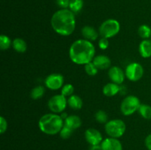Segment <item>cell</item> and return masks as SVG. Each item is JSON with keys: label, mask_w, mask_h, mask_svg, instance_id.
Returning <instances> with one entry per match:
<instances>
[{"label": "cell", "mask_w": 151, "mask_h": 150, "mask_svg": "<svg viewBox=\"0 0 151 150\" xmlns=\"http://www.w3.org/2000/svg\"><path fill=\"white\" fill-rule=\"evenodd\" d=\"M138 112L143 119H151V106L149 104H141Z\"/></svg>", "instance_id": "21"}, {"label": "cell", "mask_w": 151, "mask_h": 150, "mask_svg": "<svg viewBox=\"0 0 151 150\" xmlns=\"http://www.w3.org/2000/svg\"><path fill=\"white\" fill-rule=\"evenodd\" d=\"M150 39H151V38H150Z\"/></svg>", "instance_id": "34"}, {"label": "cell", "mask_w": 151, "mask_h": 150, "mask_svg": "<svg viewBox=\"0 0 151 150\" xmlns=\"http://www.w3.org/2000/svg\"><path fill=\"white\" fill-rule=\"evenodd\" d=\"M84 69H85L86 73L91 76L97 75V74L98 73V70H99L92 62H90V63L84 65Z\"/></svg>", "instance_id": "26"}, {"label": "cell", "mask_w": 151, "mask_h": 150, "mask_svg": "<svg viewBox=\"0 0 151 150\" xmlns=\"http://www.w3.org/2000/svg\"><path fill=\"white\" fill-rule=\"evenodd\" d=\"M45 88L41 85L35 86L32 89L30 92V96L33 100H38L44 95Z\"/></svg>", "instance_id": "20"}, {"label": "cell", "mask_w": 151, "mask_h": 150, "mask_svg": "<svg viewBox=\"0 0 151 150\" xmlns=\"http://www.w3.org/2000/svg\"><path fill=\"white\" fill-rule=\"evenodd\" d=\"M12 46L15 51L19 53H24L27 49V43L24 40L20 38H16L13 40Z\"/></svg>", "instance_id": "19"}, {"label": "cell", "mask_w": 151, "mask_h": 150, "mask_svg": "<svg viewBox=\"0 0 151 150\" xmlns=\"http://www.w3.org/2000/svg\"><path fill=\"white\" fill-rule=\"evenodd\" d=\"M45 86L52 91L61 89L64 85V77L62 74L58 73L51 74L44 80Z\"/></svg>", "instance_id": "9"}, {"label": "cell", "mask_w": 151, "mask_h": 150, "mask_svg": "<svg viewBox=\"0 0 151 150\" xmlns=\"http://www.w3.org/2000/svg\"><path fill=\"white\" fill-rule=\"evenodd\" d=\"M69 55L75 64L86 65L92 62L95 57V47L91 41L78 39L74 41L69 47Z\"/></svg>", "instance_id": "2"}, {"label": "cell", "mask_w": 151, "mask_h": 150, "mask_svg": "<svg viewBox=\"0 0 151 150\" xmlns=\"http://www.w3.org/2000/svg\"><path fill=\"white\" fill-rule=\"evenodd\" d=\"M99 48L102 50H106L109 48V41L107 38H100L98 41Z\"/></svg>", "instance_id": "29"}, {"label": "cell", "mask_w": 151, "mask_h": 150, "mask_svg": "<svg viewBox=\"0 0 151 150\" xmlns=\"http://www.w3.org/2000/svg\"><path fill=\"white\" fill-rule=\"evenodd\" d=\"M139 52L144 58H149L151 57V40L145 39L140 42Z\"/></svg>", "instance_id": "16"}, {"label": "cell", "mask_w": 151, "mask_h": 150, "mask_svg": "<svg viewBox=\"0 0 151 150\" xmlns=\"http://www.w3.org/2000/svg\"><path fill=\"white\" fill-rule=\"evenodd\" d=\"M108 75L111 81L117 85H121L123 83L126 77L124 71L120 67L116 66H111L110 69H109Z\"/></svg>", "instance_id": "11"}, {"label": "cell", "mask_w": 151, "mask_h": 150, "mask_svg": "<svg viewBox=\"0 0 151 150\" xmlns=\"http://www.w3.org/2000/svg\"><path fill=\"white\" fill-rule=\"evenodd\" d=\"M83 7V0H70L69 9L74 13H78Z\"/></svg>", "instance_id": "23"}, {"label": "cell", "mask_w": 151, "mask_h": 150, "mask_svg": "<svg viewBox=\"0 0 151 150\" xmlns=\"http://www.w3.org/2000/svg\"><path fill=\"white\" fill-rule=\"evenodd\" d=\"M125 130L126 124L122 119H112L105 124V131L111 138H121L125 134Z\"/></svg>", "instance_id": "5"}, {"label": "cell", "mask_w": 151, "mask_h": 150, "mask_svg": "<svg viewBox=\"0 0 151 150\" xmlns=\"http://www.w3.org/2000/svg\"><path fill=\"white\" fill-rule=\"evenodd\" d=\"M67 104L68 106L73 110H81L83 107L82 99L79 96L73 94L67 99Z\"/></svg>", "instance_id": "18"}, {"label": "cell", "mask_w": 151, "mask_h": 150, "mask_svg": "<svg viewBox=\"0 0 151 150\" xmlns=\"http://www.w3.org/2000/svg\"><path fill=\"white\" fill-rule=\"evenodd\" d=\"M64 125V120L56 113L44 114L38 121V128L44 134L49 135H57Z\"/></svg>", "instance_id": "3"}, {"label": "cell", "mask_w": 151, "mask_h": 150, "mask_svg": "<svg viewBox=\"0 0 151 150\" xmlns=\"http://www.w3.org/2000/svg\"><path fill=\"white\" fill-rule=\"evenodd\" d=\"M92 63L95 65L96 67L100 70H105V69H110L111 66V60L108 56L104 54L95 56L92 60Z\"/></svg>", "instance_id": "13"}, {"label": "cell", "mask_w": 151, "mask_h": 150, "mask_svg": "<svg viewBox=\"0 0 151 150\" xmlns=\"http://www.w3.org/2000/svg\"><path fill=\"white\" fill-rule=\"evenodd\" d=\"M13 44V41H11L8 36L5 35H1L0 36V48L1 50H7L10 48Z\"/></svg>", "instance_id": "24"}, {"label": "cell", "mask_w": 151, "mask_h": 150, "mask_svg": "<svg viewBox=\"0 0 151 150\" xmlns=\"http://www.w3.org/2000/svg\"><path fill=\"white\" fill-rule=\"evenodd\" d=\"M99 34L102 38H111L120 31V24L117 20L109 19L104 21L99 27Z\"/></svg>", "instance_id": "4"}, {"label": "cell", "mask_w": 151, "mask_h": 150, "mask_svg": "<svg viewBox=\"0 0 151 150\" xmlns=\"http://www.w3.org/2000/svg\"><path fill=\"white\" fill-rule=\"evenodd\" d=\"M94 118H95L96 121L100 124H106L108 121H109V117H108V114L103 110H99L96 112L95 115H94Z\"/></svg>", "instance_id": "25"}, {"label": "cell", "mask_w": 151, "mask_h": 150, "mask_svg": "<svg viewBox=\"0 0 151 150\" xmlns=\"http://www.w3.org/2000/svg\"><path fill=\"white\" fill-rule=\"evenodd\" d=\"M50 24L53 30L61 36H69L76 26L75 13L69 9H60L52 15Z\"/></svg>", "instance_id": "1"}, {"label": "cell", "mask_w": 151, "mask_h": 150, "mask_svg": "<svg viewBox=\"0 0 151 150\" xmlns=\"http://www.w3.org/2000/svg\"><path fill=\"white\" fill-rule=\"evenodd\" d=\"M73 132L74 130H72V129L63 125V128H62L61 130L59 132V135H60V138H63V139H68V138H70L71 135L73 133Z\"/></svg>", "instance_id": "28"}, {"label": "cell", "mask_w": 151, "mask_h": 150, "mask_svg": "<svg viewBox=\"0 0 151 150\" xmlns=\"http://www.w3.org/2000/svg\"><path fill=\"white\" fill-rule=\"evenodd\" d=\"M7 129V122L3 116L0 117V133L4 134Z\"/></svg>", "instance_id": "30"}, {"label": "cell", "mask_w": 151, "mask_h": 150, "mask_svg": "<svg viewBox=\"0 0 151 150\" xmlns=\"http://www.w3.org/2000/svg\"><path fill=\"white\" fill-rule=\"evenodd\" d=\"M85 138L91 146L100 145L103 141L101 132L94 128H88L85 131Z\"/></svg>", "instance_id": "10"}, {"label": "cell", "mask_w": 151, "mask_h": 150, "mask_svg": "<svg viewBox=\"0 0 151 150\" xmlns=\"http://www.w3.org/2000/svg\"><path fill=\"white\" fill-rule=\"evenodd\" d=\"M90 150H102L101 145L91 146V147H90Z\"/></svg>", "instance_id": "33"}, {"label": "cell", "mask_w": 151, "mask_h": 150, "mask_svg": "<svg viewBox=\"0 0 151 150\" xmlns=\"http://www.w3.org/2000/svg\"><path fill=\"white\" fill-rule=\"evenodd\" d=\"M145 144L146 148L148 150H151V134H149L145 140Z\"/></svg>", "instance_id": "32"}, {"label": "cell", "mask_w": 151, "mask_h": 150, "mask_svg": "<svg viewBox=\"0 0 151 150\" xmlns=\"http://www.w3.org/2000/svg\"><path fill=\"white\" fill-rule=\"evenodd\" d=\"M64 125L72 129V130H75L81 127L82 125V121L78 116L69 115L64 120Z\"/></svg>", "instance_id": "15"}, {"label": "cell", "mask_w": 151, "mask_h": 150, "mask_svg": "<svg viewBox=\"0 0 151 150\" xmlns=\"http://www.w3.org/2000/svg\"><path fill=\"white\" fill-rule=\"evenodd\" d=\"M70 0H56V4L60 9H68Z\"/></svg>", "instance_id": "31"}, {"label": "cell", "mask_w": 151, "mask_h": 150, "mask_svg": "<svg viewBox=\"0 0 151 150\" xmlns=\"http://www.w3.org/2000/svg\"><path fill=\"white\" fill-rule=\"evenodd\" d=\"M120 91L119 85L114 82H109L104 85L103 88V93L105 96L108 97L114 96Z\"/></svg>", "instance_id": "17"}, {"label": "cell", "mask_w": 151, "mask_h": 150, "mask_svg": "<svg viewBox=\"0 0 151 150\" xmlns=\"http://www.w3.org/2000/svg\"><path fill=\"white\" fill-rule=\"evenodd\" d=\"M141 104L139 99L137 96L134 95L128 96L121 102V113L125 116H131L135 112L138 111Z\"/></svg>", "instance_id": "6"}, {"label": "cell", "mask_w": 151, "mask_h": 150, "mask_svg": "<svg viewBox=\"0 0 151 150\" xmlns=\"http://www.w3.org/2000/svg\"><path fill=\"white\" fill-rule=\"evenodd\" d=\"M49 109L53 113H62L66 109L67 104V99L60 94H56L49 99L47 103Z\"/></svg>", "instance_id": "7"}, {"label": "cell", "mask_w": 151, "mask_h": 150, "mask_svg": "<svg viewBox=\"0 0 151 150\" xmlns=\"http://www.w3.org/2000/svg\"><path fill=\"white\" fill-rule=\"evenodd\" d=\"M75 91V88L72 84H65L62 87L61 90H60V94L63 95L64 96H70L73 95V93Z\"/></svg>", "instance_id": "27"}, {"label": "cell", "mask_w": 151, "mask_h": 150, "mask_svg": "<svg viewBox=\"0 0 151 150\" xmlns=\"http://www.w3.org/2000/svg\"><path fill=\"white\" fill-rule=\"evenodd\" d=\"M125 74L128 80L131 82H137L142 78L144 74V69L140 63L134 62L126 66Z\"/></svg>", "instance_id": "8"}, {"label": "cell", "mask_w": 151, "mask_h": 150, "mask_svg": "<svg viewBox=\"0 0 151 150\" xmlns=\"http://www.w3.org/2000/svg\"><path fill=\"white\" fill-rule=\"evenodd\" d=\"M138 34L140 38L144 40L151 38V28L148 25L142 24L138 29Z\"/></svg>", "instance_id": "22"}, {"label": "cell", "mask_w": 151, "mask_h": 150, "mask_svg": "<svg viewBox=\"0 0 151 150\" xmlns=\"http://www.w3.org/2000/svg\"><path fill=\"white\" fill-rule=\"evenodd\" d=\"M102 150H123L122 143L118 138H106L101 143Z\"/></svg>", "instance_id": "12"}, {"label": "cell", "mask_w": 151, "mask_h": 150, "mask_svg": "<svg viewBox=\"0 0 151 150\" xmlns=\"http://www.w3.org/2000/svg\"><path fill=\"white\" fill-rule=\"evenodd\" d=\"M81 34H82L83 39L89 41L91 42L96 41L98 39V37L100 35L99 31H97L93 26H84L81 29Z\"/></svg>", "instance_id": "14"}]
</instances>
